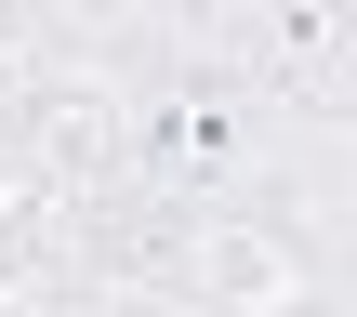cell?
I'll use <instances>...</instances> for the list:
<instances>
[{
  "instance_id": "1",
  "label": "cell",
  "mask_w": 357,
  "mask_h": 317,
  "mask_svg": "<svg viewBox=\"0 0 357 317\" xmlns=\"http://www.w3.org/2000/svg\"><path fill=\"white\" fill-rule=\"evenodd\" d=\"M79 278L119 291L132 317H344L357 199H238V212H185V225L93 212Z\"/></svg>"
}]
</instances>
